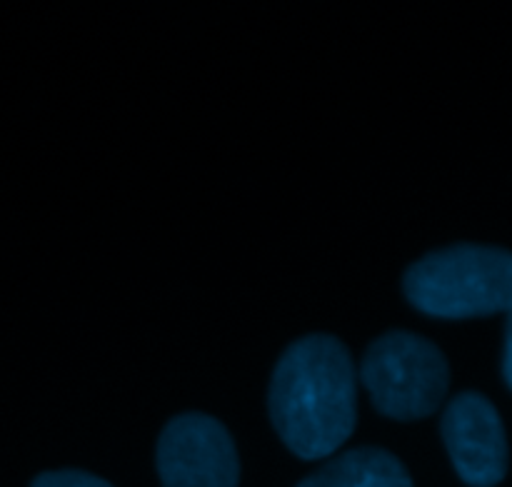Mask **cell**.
Returning a JSON list of instances; mask_svg holds the SVG:
<instances>
[{"label": "cell", "instance_id": "cell-8", "mask_svg": "<svg viewBox=\"0 0 512 487\" xmlns=\"http://www.w3.org/2000/svg\"><path fill=\"white\" fill-rule=\"evenodd\" d=\"M503 378L510 385V328H505V348H503Z\"/></svg>", "mask_w": 512, "mask_h": 487}, {"label": "cell", "instance_id": "cell-1", "mask_svg": "<svg viewBox=\"0 0 512 487\" xmlns=\"http://www.w3.org/2000/svg\"><path fill=\"white\" fill-rule=\"evenodd\" d=\"M268 413L290 453L333 455L358 423V370L348 348L328 333L290 343L270 378Z\"/></svg>", "mask_w": 512, "mask_h": 487}, {"label": "cell", "instance_id": "cell-3", "mask_svg": "<svg viewBox=\"0 0 512 487\" xmlns=\"http://www.w3.org/2000/svg\"><path fill=\"white\" fill-rule=\"evenodd\" d=\"M360 380L375 408L393 420H420L443 405L450 368L433 340L410 330H388L365 348Z\"/></svg>", "mask_w": 512, "mask_h": 487}, {"label": "cell", "instance_id": "cell-6", "mask_svg": "<svg viewBox=\"0 0 512 487\" xmlns=\"http://www.w3.org/2000/svg\"><path fill=\"white\" fill-rule=\"evenodd\" d=\"M298 487H413V480L390 450L365 445L335 455Z\"/></svg>", "mask_w": 512, "mask_h": 487}, {"label": "cell", "instance_id": "cell-7", "mask_svg": "<svg viewBox=\"0 0 512 487\" xmlns=\"http://www.w3.org/2000/svg\"><path fill=\"white\" fill-rule=\"evenodd\" d=\"M30 487H113L108 480L85 470H50L40 473Z\"/></svg>", "mask_w": 512, "mask_h": 487}, {"label": "cell", "instance_id": "cell-5", "mask_svg": "<svg viewBox=\"0 0 512 487\" xmlns=\"http://www.w3.org/2000/svg\"><path fill=\"white\" fill-rule=\"evenodd\" d=\"M445 448L460 478L493 487L508 473V438L498 408L478 390L458 393L440 420Z\"/></svg>", "mask_w": 512, "mask_h": 487}, {"label": "cell", "instance_id": "cell-2", "mask_svg": "<svg viewBox=\"0 0 512 487\" xmlns=\"http://www.w3.org/2000/svg\"><path fill=\"white\" fill-rule=\"evenodd\" d=\"M405 298L420 313L460 320L512 305V258L498 245L460 243L425 253L403 275Z\"/></svg>", "mask_w": 512, "mask_h": 487}, {"label": "cell", "instance_id": "cell-4", "mask_svg": "<svg viewBox=\"0 0 512 487\" xmlns=\"http://www.w3.org/2000/svg\"><path fill=\"white\" fill-rule=\"evenodd\" d=\"M155 463L163 487H238L240 480L233 435L205 413L168 420L158 438Z\"/></svg>", "mask_w": 512, "mask_h": 487}]
</instances>
